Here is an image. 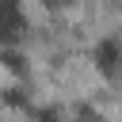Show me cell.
I'll use <instances>...</instances> for the list:
<instances>
[{"instance_id":"6da1fadb","label":"cell","mask_w":122,"mask_h":122,"mask_svg":"<svg viewBox=\"0 0 122 122\" xmlns=\"http://www.w3.org/2000/svg\"><path fill=\"white\" fill-rule=\"evenodd\" d=\"M23 27H27V15L19 8V0H0V46H11L23 38Z\"/></svg>"},{"instance_id":"7a4b0ae2","label":"cell","mask_w":122,"mask_h":122,"mask_svg":"<svg viewBox=\"0 0 122 122\" xmlns=\"http://www.w3.org/2000/svg\"><path fill=\"white\" fill-rule=\"evenodd\" d=\"M92 61H95L99 72L111 76V72L122 65V42H118V38H99V42L92 46Z\"/></svg>"},{"instance_id":"3957f363","label":"cell","mask_w":122,"mask_h":122,"mask_svg":"<svg viewBox=\"0 0 122 122\" xmlns=\"http://www.w3.org/2000/svg\"><path fill=\"white\" fill-rule=\"evenodd\" d=\"M46 4H53V8H57V4H69V0H46Z\"/></svg>"}]
</instances>
